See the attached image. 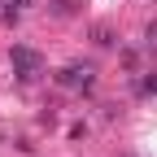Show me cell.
Masks as SVG:
<instances>
[{
  "label": "cell",
  "mask_w": 157,
  "mask_h": 157,
  "mask_svg": "<svg viewBox=\"0 0 157 157\" xmlns=\"http://www.w3.org/2000/svg\"><path fill=\"white\" fill-rule=\"evenodd\" d=\"M92 44L109 48V44H113V31H109V26H92Z\"/></svg>",
  "instance_id": "cell-4"
},
{
  "label": "cell",
  "mask_w": 157,
  "mask_h": 157,
  "mask_svg": "<svg viewBox=\"0 0 157 157\" xmlns=\"http://www.w3.org/2000/svg\"><path fill=\"white\" fill-rule=\"evenodd\" d=\"M92 78H96L92 66H66L61 74H57V83L61 87H92Z\"/></svg>",
  "instance_id": "cell-2"
},
{
  "label": "cell",
  "mask_w": 157,
  "mask_h": 157,
  "mask_svg": "<svg viewBox=\"0 0 157 157\" xmlns=\"http://www.w3.org/2000/svg\"><path fill=\"white\" fill-rule=\"evenodd\" d=\"M13 5H22V9H26V5H35V0H13Z\"/></svg>",
  "instance_id": "cell-5"
},
{
  "label": "cell",
  "mask_w": 157,
  "mask_h": 157,
  "mask_svg": "<svg viewBox=\"0 0 157 157\" xmlns=\"http://www.w3.org/2000/svg\"><path fill=\"white\" fill-rule=\"evenodd\" d=\"M9 61H13V74L22 78V83H35V78L44 74V57H39L35 48H26V44H13Z\"/></svg>",
  "instance_id": "cell-1"
},
{
  "label": "cell",
  "mask_w": 157,
  "mask_h": 157,
  "mask_svg": "<svg viewBox=\"0 0 157 157\" xmlns=\"http://www.w3.org/2000/svg\"><path fill=\"white\" fill-rule=\"evenodd\" d=\"M48 13H52V17H74V13H78V0H52Z\"/></svg>",
  "instance_id": "cell-3"
}]
</instances>
